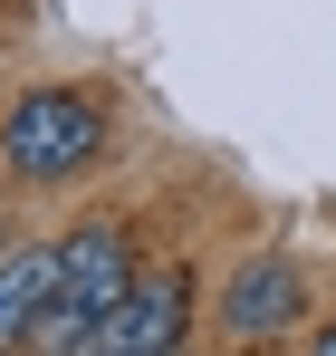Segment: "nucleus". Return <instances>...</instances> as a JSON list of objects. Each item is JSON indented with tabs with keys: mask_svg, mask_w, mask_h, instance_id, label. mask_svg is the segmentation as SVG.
Here are the masks:
<instances>
[{
	"mask_svg": "<svg viewBox=\"0 0 336 356\" xmlns=\"http://www.w3.org/2000/svg\"><path fill=\"white\" fill-rule=\"evenodd\" d=\"M125 289H135V241L115 232V222L67 232L58 241V280H49V298H39V327H29V356H77V337H87Z\"/></svg>",
	"mask_w": 336,
	"mask_h": 356,
	"instance_id": "f257e3e1",
	"label": "nucleus"
},
{
	"mask_svg": "<svg viewBox=\"0 0 336 356\" xmlns=\"http://www.w3.org/2000/svg\"><path fill=\"white\" fill-rule=\"evenodd\" d=\"M96 145H106V106L77 97V87H29V97L0 116V164H10L19 183H67V174H87Z\"/></svg>",
	"mask_w": 336,
	"mask_h": 356,
	"instance_id": "f03ea898",
	"label": "nucleus"
},
{
	"mask_svg": "<svg viewBox=\"0 0 336 356\" xmlns=\"http://www.w3.org/2000/svg\"><path fill=\"white\" fill-rule=\"evenodd\" d=\"M192 327V270H135V289L77 337V356H173Z\"/></svg>",
	"mask_w": 336,
	"mask_h": 356,
	"instance_id": "7ed1b4c3",
	"label": "nucleus"
},
{
	"mask_svg": "<svg viewBox=\"0 0 336 356\" xmlns=\"http://www.w3.org/2000/svg\"><path fill=\"white\" fill-rule=\"evenodd\" d=\"M298 318H308V280H298L288 260H240V270L221 280V327L230 337L260 347V337H288Z\"/></svg>",
	"mask_w": 336,
	"mask_h": 356,
	"instance_id": "20e7f679",
	"label": "nucleus"
},
{
	"mask_svg": "<svg viewBox=\"0 0 336 356\" xmlns=\"http://www.w3.org/2000/svg\"><path fill=\"white\" fill-rule=\"evenodd\" d=\"M58 280V241H29V250H0V356H29V327H39V298Z\"/></svg>",
	"mask_w": 336,
	"mask_h": 356,
	"instance_id": "39448f33",
	"label": "nucleus"
},
{
	"mask_svg": "<svg viewBox=\"0 0 336 356\" xmlns=\"http://www.w3.org/2000/svg\"><path fill=\"white\" fill-rule=\"evenodd\" d=\"M308 356H336V318H327V327H317V347H308Z\"/></svg>",
	"mask_w": 336,
	"mask_h": 356,
	"instance_id": "423d86ee",
	"label": "nucleus"
}]
</instances>
